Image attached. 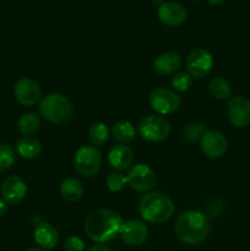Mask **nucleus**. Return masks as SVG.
I'll return each mask as SVG.
<instances>
[{
    "label": "nucleus",
    "mask_w": 250,
    "mask_h": 251,
    "mask_svg": "<svg viewBox=\"0 0 250 251\" xmlns=\"http://www.w3.org/2000/svg\"><path fill=\"white\" fill-rule=\"evenodd\" d=\"M191 1H200V0H191Z\"/></svg>",
    "instance_id": "c9c22d12"
},
{
    "label": "nucleus",
    "mask_w": 250,
    "mask_h": 251,
    "mask_svg": "<svg viewBox=\"0 0 250 251\" xmlns=\"http://www.w3.org/2000/svg\"><path fill=\"white\" fill-rule=\"evenodd\" d=\"M102 166V153L95 146H82L76 151L74 167L76 172L86 178L95 176Z\"/></svg>",
    "instance_id": "423d86ee"
},
{
    "label": "nucleus",
    "mask_w": 250,
    "mask_h": 251,
    "mask_svg": "<svg viewBox=\"0 0 250 251\" xmlns=\"http://www.w3.org/2000/svg\"><path fill=\"white\" fill-rule=\"evenodd\" d=\"M223 202L221 200H212L210 201V203L206 207V213H207L210 217H217V216L221 215V212L223 211Z\"/></svg>",
    "instance_id": "c756f323"
},
{
    "label": "nucleus",
    "mask_w": 250,
    "mask_h": 251,
    "mask_svg": "<svg viewBox=\"0 0 250 251\" xmlns=\"http://www.w3.org/2000/svg\"><path fill=\"white\" fill-rule=\"evenodd\" d=\"M87 251H113V250L104 244H96L93 245V247H91Z\"/></svg>",
    "instance_id": "7c9ffc66"
},
{
    "label": "nucleus",
    "mask_w": 250,
    "mask_h": 251,
    "mask_svg": "<svg viewBox=\"0 0 250 251\" xmlns=\"http://www.w3.org/2000/svg\"><path fill=\"white\" fill-rule=\"evenodd\" d=\"M186 68L193 78L205 77L213 68L212 54L205 48L194 49L186 58Z\"/></svg>",
    "instance_id": "1a4fd4ad"
},
{
    "label": "nucleus",
    "mask_w": 250,
    "mask_h": 251,
    "mask_svg": "<svg viewBox=\"0 0 250 251\" xmlns=\"http://www.w3.org/2000/svg\"><path fill=\"white\" fill-rule=\"evenodd\" d=\"M126 181L131 189L139 193L150 191L156 184V174L150 166L137 163L129 168L126 174Z\"/></svg>",
    "instance_id": "6e6552de"
},
{
    "label": "nucleus",
    "mask_w": 250,
    "mask_h": 251,
    "mask_svg": "<svg viewBox=\"0 0 250 251\" xmlns=\"http://www.w3.org/2000/svg\"><path fill=\"white\" fill-rule=\"evenodd\" d=\"M108 161L110 167L115 169V172H123L129 169L134 161V153L129 146L124 144H118L112 147L108 153Z\"/></svg>",
    "instance_id": "dca6fc26"
},
{
    "label": "nucleus",
    "mask_w": 250,
    "mask_h": 251,
    "mask_svg": "<svg viewBox=\"0 0 250 251\" xmlns=\"http://www.w3.org/2000/svg\"><path fill=\"white\" fill-rule=\"evenodd\" d=\"M6 211H7V202L2 200V199H0V217H2V216L5 215Z\"/></svg>",
    "instance_id": "2f4dec72"
},
{
    "label": "nucleus",
    "mask_w": 250,
    "mask_h": 251,
    "mask_svg": "<svg viewBox=\"0 0 250 251\" xmlns=\"http://www.w3.org/2000/svg\"><path fill=\"white\" fill-rule=\"evenodd\" d=\"M16 151L22 158H38L42 153V145L37 139L31 136H22L16 141Z\"/></svg>",
    "instance_id": "6ab92c4d"
},
{
    "label": "nucleus",
    "mask_w": 250,
    "mask_h": 251,
    "mask_svg": "<svg viewBox=\"0 0 250 251\" xmlns=\"http://www.w3.org/2000/svg\"><path fill=\"white\" fill-rule=\"evenodd\" d=\"M152 2H153V4H158V5H161V4H163V0H152Z\"/></svg>",
    "instance_id": "72a5a7b5"
},
{
    "label": "nucleus",
    "mask_w": 250,
    "mask_h": 251,
    "mask_svg": "<svg viewBox=\"0 0 250 251\" xmlns=\"http://www.w3.org/2000/svg\"><path fill=\"white\" fill-rule=\"evenodd\" d=\"M171 85L173 90L178 91V92H185L193 85V77L186 71H180L172 77Z\"/></svg>",
    "instance_id": "a878e982"
},
{
    "label": "nucleus",
    "mask_w": 250,
    "mask_h": 251,
    "mask_svg": "<svg viewBox=\"0 0 250 251\" xmlns=\"http://www.w3.org/2000/svg\"><path fill=\"white\" fill-rule=\"evenodd\" d=\"M228 118L237 127H245L250 124V100L244 96H235L228 103Z\"/></svg>",
    "instance_id": "f8f14e48"
},
{
    "label": "nucleus",
    "mask_w": 250,
    "mask_h": 251,
    "mask_svg": "<svg viewBox=\"0 0 250 251\" xmlns=\"http://www.w3.org/2000/svg\"><path fill=\"white\" fill-rule=\"evenodd\" d=\"M208 2H210L211 5H213V6H218V5L223 4V2L225 1V0H207Z\"/></svg>",
    "instance_id": "473e14b6"
},
{
    "label": "nucleus",
    "mask_w": 250,
    "mask_h": 251,
    "mask_svg": "<svg viewBox=\"0 0 250 251\" xmlns=\"http://www.w3.org/2000/svg\"><path fill=\"white\" fill-rule=\"evenodd\" d=\"M208 91H210V95L216 100H225L232 97V86L223 77L212 78L208 83Z\"/></svg>",
    "instance_id": "4be33fe9"
},
{
    "label": "nucleus",
    "mask_w": 250,
    "mask_h": 251,
    "mask_svg": "<svg viewBox=\"0 0 250 251\" xmlns=\"http://www.w3.org/2000/svg\"><path fill=\"white\" fill-rule=\"evenodd\" d=\"M206 131L207 130L203 123H191L183 129V139L188 142H195L201 140Z\"/></svg>",
    "instance_id": "393cba45"
},
{
    "label": "nucleus",
    "mask_w": 250,
    "mask_h": 251,
    "mask_svg": "<svg viewBox=\"0 0 250 251\" xmlns=\"http://www.w3.org/2000/svg\"><path fill=\"white\" fill-rule=\"evenodd\" d=\"M65 251H85V243L80 237L71 235L64 243Z\"/></svg>",
    "instance_id": "c85d7f7f"
},
{
    "label": "nucleus",
    "mask_w": 250,
    "mask_h": 251,
    "mask_svg": "<svg viewBox=\"0 0 250 251\" xmlns=\"http://www.w3.org/2000/svg\"><path fill=\"white\" fill-rule=\"evenodd\" d=\"M2 200L10 205H17L25 199L27 194V185L22 178L17 176H10L5 178L1 184Z\"/></svg>",
    "instance_id": "4468645a"
},
{
    "label": "nucleus",
    "mask_w": 250,
    "mask_h": 251,
    "mask_svg": "<svg viewBox=\"0 0 250 251\" xmlns=\"http://www.w3.org/2000/svg\"><path fill=\"white\" fill-rule=\"evenodd\" d=\"M140 215L151 223H163L171 220L175 206L172 199L161 193H147L140 199Z\"/></svg>",
    "instance_id": "7ed1b4c3"
},
{
    "label": "nucleus",
    "mask_w": 250,
    "mask_h": 251,
    "mask_svg": "<svg viewBox=\"0 0 250 251\" xmlns=\"http://www.w3.org/2000/svg\"><path fill=\"white\" fill-rule=\"evenodd\" d=\"M123 223L124 221L119 213L100 208L86 218L85 233L95 243L103 244L119 235Z\"/></svg>",
    "instance_id": "f257e3e1"
},
{
    "label": "nucleus",
    "mask_w": 250,
    "mask_h": 251,
    "mask_svg": "<svg viewBox=\"0 0 250 251\" xmlns=\"http://www.w3.org/2000/svg\"><path fill=\"white\" fill-rule=\"evenodd\" d=\"M41 126V122L36 113H26L22 115L17 123V127L19 131L21 132L24 136H32L36 134Z\"/></svg>",
    "instance_id": "5701e85b"
},
{
    "label": "nucleus",
    "mask_w": 250,
    "mask_h": 251,
    "mask_svg": "<svg viewBox=\"0 0 250 251\" xmlns=\"http://www.w3.org/2000/svg\"><path fill=\"white\" fill-rule=\"evenodd\" d=\"M158 19L167 26H180L186 20V9L176 1H164L158 7Z\"/></svg>",
    "instance_id": "2eb2a0df"
},
{
    "label": "nucleus",
    "mask_w": 250,
    "mask_h": 251,
    "mask_svg": "<svg viewBox=\"0 0 250 251\" xmlns=\"http://www.w3.org/2000/svg\"><path fill=\"white\" fill-rule=\"evenodd\" d=\"M119 235L126 245L139 247L146 242L149 229H147L146 225L141 221L130 220L123 223Z\"/></svg>",
    "instance_id": "ddd939ff"
},
{
    "label": "nucleus",
    "mask_w": 250,
    "mask_h": 251,
    "mask_svg": "<svg viewBox=\"0 0 250 251\" xmlns=\"http://www.w3.org/2000/svg\"><path fill=\"white\" fill-rule=\"evenodd\" d=\"M210 233L207 217L199 211H185L175 222V234L180 242L188 245L201 244Z\"/></svg>",
    "instance_id": "f03ea898"
},
{
    "label": "nucleus",
    "mask_w": 250,
    "mask_h": 251,
    "mask_svg": "<svg viewBox=\"0 0 250 251\" xmlns=\"http://www.w3.org/2000/svg\"><path fill=\"white\" fill-rule=\"evenodd\" d=\"M137 131L145 141L161 142L171 134V125L162 115H147L139 122Z\"/></svg>",
    "instance_id": "39448f33"
},
{
    "label": "nucleus",
    "mask_w": 250,
    "mask_h": 251,
    "mask_svg": "<svg viewBox=\"0 0 250 251\" xmlns=\"http://www.w3.org/2000/svg\"><path fill=\"white\" fill-rule=\"evenodd\" d=\"M200 146L208 158H220L227 151V139L218 130H207L200 140Z\"/></svg>",
    "instance_id": "9b49d317"
},
{
    "label": "nucleus",
    "mask_w": 250,
    "mask_h": 251,
    "mask_svg": "<svg viewBox=\"0 0 250 251\" xmlns=\"http://www.w3.org/2000/svg\"><path fill=\"white\" fill-rule=\"evenodd\" d=\"M110 132L117 141L124 145L134 141L135 137H136V130H135L134 125L129 122H125V120L115 123Z\"/></svg>",
    "instance_id": "412c9836"
},
{
    "label": "nucleus",
    "mask_w": 250,
    "mask_h": 251,
    "mask_svg": "<svg viewBox=\"0 0 250 251\" xmlns=\"http://www.w3.org/2000/svg\"><path fill=\"white\" fill-rule=\"evenodd\" d=\"M39 114L47 122L61 125L73 118L74 107L70 100L60 93H49L39 102Z\"/></svg>",
    "instance_id": "20e7f679"
},
{
    "label": "nucleus",
    "mask_w": 250,
    "mask_h": 251,
    "mask_svg": "<svg viewBox=\"0 0 250 251\" xmlns=\"http://www.w3.org/2000/svg\"><path fill=\"white\" fill-rule=\"evenodd\" d=\"M88 137L95 146H104L109 140V130L103 123L93 124L88 130Z\"/></svg>",
    "instance_id": "b1692460"
},
{
    "label": "nucleus",
    "mask_w": 250,
    "mask_h": 251,
    "mask_svg": "<svg viewBox=\"0 0 250 251\" xmlns=\"http://www.w3.org/2000/svg\"><path fill=\"white\" fill-rule=\"evenodd\" d=\"M154 71L161 76H168L179 70L181 66V56L175 51H166L154 61Z\"/></svg>",
    "instance_id": "a211bd4d"
},
{
    "label": "nucleus",
    "mask_w": 250,
    "mask_h": 251,
    "mask_svg": "<svg viewBox=\"0 0 250 251\" xmlns=\"http://www.w3.org/2000/svg\"><path fill=\"white\" fill-rule=\"evenodd\" d=\"M15 150L10 145H0V172L11 168L15 162Z\"/></svg>",
    "instance_id": "bb28decb"
},
{
    "label": "nucleus",
    "mask_w": 250,
    "mask_h": 251,
    "mask_svg": "<svg viewBox=\"0 0 250 251\" xmlns=\"http://www.w3.org/2000/svg\"><path fill=\"white\" fill-rule=\"evenodd\" d=\"M14 95L20 104L29 107L38 102L42 92L37 81L31 77H22L15 83Z\"/></svg>",
    "instance_id": "9d476101"
},
{
    "label": "nucleus",
    "mask_w": 250,
    "mask_h": 251,
    "mask_svg": "<svg viewBox=\"0 0 250 251\" xmlns=\"http://www.w3.org/2000/svg\"><path fill=\"white\" fill-rule=\"evenodd\" d=\"M105 184H107L108 189L110 191L117 193V191L123 190V188L127 184L126 176L120 173V172H112V173H109L107 176Z\"/></svg>",
    "instance_id": "cd10ccee"
},
{
    "label": "nucleus",
    "mask_w": 250,
    "mask_h": 251,
    "mask_svg": "<svg viewBox=\"0 0 250 251\" xmlns=\"http://www.w3.org/2000/svg\"><path fill=\"white\" fill-rule=\"evenodd\" d=\"M34 240L43 249L51 250L58 245L59 233L49 223L41 222L34 228Z\"/></svg>",
    "instance_id": "f3484780"
},
{
    "label": "nucleus",
    "mask_w": 250,
    "mask_h": 251,
    "mask_svg": "<svg viewBox=\"0 0 250 251\" xmlns=\"http://www.w3.org/2000/svg\"><path fill=\"white\" fill-rule=\"evenodd\" d=\"M150 105L158 115H167L176 112L180 108L181 100L178 93L164 87L154 88L149 97Z\"/></svg>",
    "instance_id": "0eeeda50"
},
{
    "label": "nucleus",
    "mask_w": 250,
    "mask_h": 251,
    "mask_svg": "<svg viewBox=\"0 0 250 251\" xmlns=\"http://www.w3.org/2000/svg\"><path fill=\"white\" fill-rule=\"evenodd\" d=\"M60 194L69 202H76L83 195V186L76 178H66L61 181Z\"/></svg>",
    "instance_id": "aec40b11"
},
{
    "label": "nucleus",
    "mask_w": 250,
    "mask_h": 251,
    "mask_svg": "<svg viewBox=\"0 0 250 251\" xmlns=\"http://www.w3.org/2000/svg\"><path fill=\"white\" fill-rule=\"evenodd\" d=\"M26 251H43L41 249H36V248H31V249H27Z\"/></svg>",
    "instance_id": "f704fd0d"
}]
</instances>
